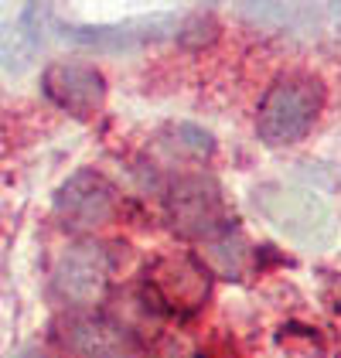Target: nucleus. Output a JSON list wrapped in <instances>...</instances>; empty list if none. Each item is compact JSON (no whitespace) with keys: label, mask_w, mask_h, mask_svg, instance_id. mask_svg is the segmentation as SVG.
Segmentation results:
<instances>
[{"label":"nucleus","mask_w":341,"mask_h":358,"mask_svg":"<svg viewBox=\"0 0 341 358\" xmlns=\"http://www.w3.org/2000/svg\"><path fill=\"white\" fill-rule=\"evenodd\" d=\"M65 345L82 358H143L137 341L126 331L92 317H68L65 321Z\"/></svg>","instance_id":"8"},{"label":"nucleus","mask_w":341,"mask_h":358,"mask_svg":"<svg viewBox=\"0 0 341 358\" xmlns=\"http://www.w3.org/2000/svg\"><path fill=\"white\" fill-rule=\"evenodd\" d=\"M147 294L157 301L161 310L195 314L212 294V273L201 259L188 252H168L147 266Z\"/></svg>","instance_id":"4"},{"label":"nucleus","mask_w":341,"mask_h":358,"mask_svg":"<svg viewBox=\"0 0 341 358\" xmlns=\"http://www.w3.org/2000/svg\"><path fill=\"white\" fill-rule=\"evenodd\" d=\"M324 110V85L307 72H286L266 89L256 110V134L266 147H290L311 134Z\"/></svg>","instance_id":"1"},{"label":"nucleus","mask_w":341,"mask_h":358,"mask_svg":"<svg viewBox=\"0 0 341 358\" xmlns=\"http://www.w3.org/2000/svg\"><path fill=\"white\" fill-rule=\"evenodd\" d=\"M256 208L263 212V219L277 225L290 243L297 246H328L338 232L335 208L307 188H293V185H263L256 188Z\"/></svg>","instance_id":"2"},{"label":"nucleus","mask_w":341,"mask_h":358,"mask_svg":"<svg viewBox=\"0 0 341 358\" xmlns=\"http://www.w3.org/2000/svg\"><path fill=\"white\" fill-rule=\"evenodd\" d=\"M55 215L65 222V229L79 232L106 229L119 219V192L99 171H79L58 188Z\"/></svg>","instance_id":"6"},{"label":"nucleus","mask_w":341,"mask_h":358,"mask_svg":"<svg viewBox=\"0 0 341 358\" xmlns=\"http://www.w3.org/2000/svg\"><path fill=\"white\" fill-rule=\"evenodd\" d=\"M168 225L184 239L212 243L232 229V212L219 181L208 174H184L170 185L164 198Z\"/></svg>","instance_id":"3"},{"label":"nucleus","mask_w":341,"mask_h":358,"mask_svg":"<svg viewBox=\"0 0 341 358\" xmlns=\"http://www.w3.org/2000/svg\"><path fill=\"white\" fill-rule=\"evenodd\" d=\"M45 96L75 120H92L106 103V79L85 62H52L41 76Z\"/></svg>","instance_id":"7"},{"label":"nucleus","mask_w":341,"mask_h":358,"mask_svg":"<svg viewBox=\"0 0 341 358\" xmlns=\"http://www.w3.org/2000/svg\"><path fill=\"white\" fill-rule=\"evenodd\" d=\"M21 358H55V355H52V352H45V348H28Z\"/></svg>","instance_id":"11"},{"label":"nucleus","mask_w":341,"mask_h":358,"mask_svg":"<svg viewBox=\"0 0 341 358\" xmlns=\"http://www.w3.org/2000/svg\"><path fill=\"white\" fill-rule=\"evenodd\" d=\"M168 140H170V150H177V154H184V157H208V154L215 150L212 137H208L205 130H198V127H191V123L170 127Z\"/></svg>","instance_id":"10"},{"label":"nucleus","mask_w":341,"mask_h":358,"mask_svg":"<svg viewBox=\"0 0 341 358\" xmlns=\"http://www.w3.org/2000/svg\"><path fill=\"white\" fill-rule=\"evenodd\" d=\"M113 252L103 243H75L61 249L52 270V287L72 307H92L103 301L110 280H113Z\"/></svg>","instance_id":"5"},{"label":"nucleus","mask_w":341,"mask_h":358,"mask_svg":"<svg viewBox=\"0 0 341 358\" xmlns=\"http://www.w3.org/2000/svg\"><path fill=\"white\" fill-rule=\"evenodd\" d=\"M246 252H249V246H246L239 236L232 239V232L212 239V243H205V256H208L212 270H219V273H226V276H242V259H246Z\"/></svg>","instance_id":"9"}]
</instances>
